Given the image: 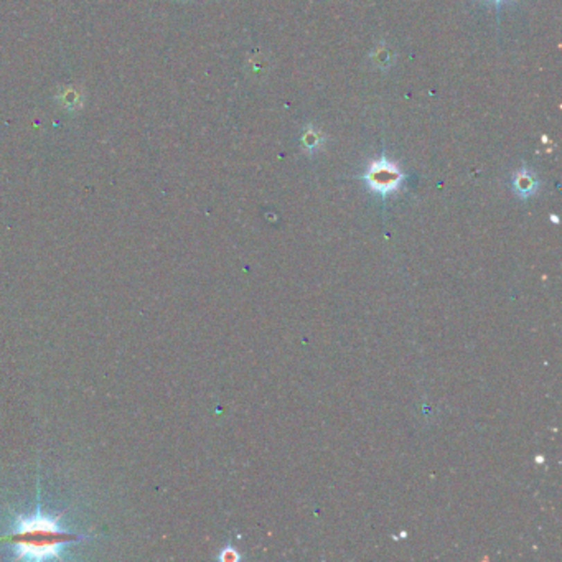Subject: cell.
Instances as JSON below:
<instances>
[{
	"label": "cell",
	"instance_id": "3957f363",
	"mask_svg": "<svg viewBox=\"0 0 562 562\" xmlns=\"http://www.w3.org/2000/svg\"><path fill=\"white\" fill-rule=\"evenodd\" d=\"M539 182L533 172L528 168L518 170L513 177V190L520 198H529L538 191Z\"/></svg>",
	"mask_w": 562,
	"mask_h": 562
},
{
	"label": "cell",
	"instance_id": "52a82bcc",
	"mask_svg": "<svg viewBox=\"0 0 562 562\" xmlns=\"http://www.w3.org/2000/svg\"><path fill=\"white\" fill-rule=\"evenodd\" d=\"M490 2H493V3H496V6H500V3H503L504 0H490Z\"/></svg>",
	"mask_w": 562,
	"mask_h": 562
},
{
	"label": "cell",
	"instance_id": "7a4b0ae2",
	"mask_svg": "<svg viewBox=\"0 0 562 562\" xmlns=\"http://www.w3.org/2000/svg\"><path fill=\"white\" fill-rule=\"evenodd\" d=\"M363 178L369 190L381 195V197H387V195L398 191L404 182V175L398 165L387 160L386 157L373 160L368 165V170H366Z\"/></svg>",
	"mask_w": 562,
	"mask_h": 562
},
{
	"label": "cell",
	"instance_id": "277c9868",
	"mask_svg": "<svg viewBox=\"0 0 562 562\" xmlns=\"http://www.w3.org/2000/svg\"><path fill=\"white\" fill-rule=\"evenodd\" d=\"M304 146L305 149L315 150L317 147L322 146V136L319 132H315L313 128H308L307 132L304 134Z\"/></svg>",
	"mask_w": 562,
	"mask_h": 562
},
{
	"label": "cell",
	"instance_id": "5b68a950",
	"mask_svg": "<svg viewBox=\"0 0 562 562\" xmlns=\"http://www.w3.org/2000/svg\"><path fill=\"white\" fill-rule=\"evenodd\" d=\"M239 557H241V556L238 554L236 549L228 546V547H225L223 551H221V554L218 556V559L223 561V562H236V561H239Z\"/></svg>",
	"mask_w": 562,
	"mask_h": 562
},
{
	"label": "cell",
	"instance_id": "6da1fadb",
	"mask_svg": "<svg viewBox=\"0 0 562 562\" xmlns=\"http://www.w3.org/2000/svg\"><path fill=\"white\" fill-rule=\"evenodd\" d=\"M80 539V536L61 529L56 518L37 511L33 516L20 518L15 528L3 541L10 543L17 559H60L64 543Z\"/></svg>",
	"mask_w": 562,
	"mask_h": 562
},
{
	"label": "cell",
	"instance_id": "8992f818",
	"mask_svg": "<svg viewBox=\"0 0 562 562\" xmlns=\"http://www.w3.org/2000/svg\"><path fill=\"white\" fill-rule=\"evenodd\" d=\"M78 99H80V94L73 93L71 89H68L67 93L60 96V101H61V104H63V107H68V109L71 107V106H75V104H78V103H76Z\"/></svg>",
	"mask_w": 562,
	"mask_h": 562
}]
</instances>
